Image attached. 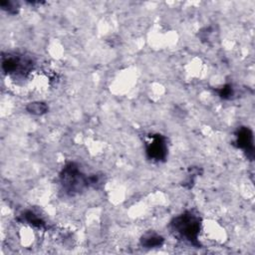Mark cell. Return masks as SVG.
<instances>
[{
	"instance_id": "4",
	"label": "cell",
	"mask_w": 255,
	"mask_h": 255,
	"mask_svg": "<svg viewBox=\"0 0 255 255\" xmlns=\"http://www.w3.org/2000/svg\"><path fill=\"white\" fill-rule=\"evenodd\" d=\"M146 155L149 159L155 161L164 160L167 154V145L165 137L161 134H153L146 142Z\"/></svg>"
},
{
	"instance_id": "6",
	"label": "cell",
	"mask_w": 255,
	"mask_h": 255,
	"mask_svg": "<svg viewBox=\"0 0 255 255\" xmlns=\"http://www.w3.org/2000/svg\"><path fill=\"white\" fill-rule=\"evenodd\" d=\"M162 243L163 238L155 232H147L140 239V244L145 248L159 247L162 245Z\"/></svg>"
},
{
	"instance_id": "2",
	"label": "cell",
	"mask_w": 255,
	"mask_h": 255,
	"mask_svg": "<svg viewBox=\"0 0 255 255\" xmlns=\"http://www.w3.org/2000/svg\"><path fill=\"white\" fill-rule=\"evenodd\" d=\"M172 230L182 239L198 246V235L200 232V218L196 214L187 211L172 219L170 222Z\"/></svg>"
},
{
	"instance_id": "5",
	"label": "cell",
	"mask_w": 255,
	"mask_h": 255,
	"mask_svg": "<svg viewBox=\"0 0 255 255\" xmlns=\"http://www.w3.org/2000/svg\"><path fill=\"white\" fill-rule=\"evenodd\" d=\"M236 143L239 148L244 149L249 158H253V133L246 127H241L236 132Z\"/></svg>"
},
{
	"instance_id": "3",
	"label": "cell",
	"mask_w": 255,
	"mask_h": 255,
	"mask_svg": "<svg viewBox=\"0 0 255 255\" xmlns=\"http://www.w3.org/2000/svg\"><path fill=\"white\" fill-rule=\"evenodd\" d=\"M33 68V61L27 56L20 54H7L2 58L3 71L11 76L25 77Z\"/></svg>"
},
{
	"instance_id": "1",
	"label": "cell",
	"mask_w": 255,
	"mask_h": 255,
	"mask_svg": "<svg viewBox=\"0 0 255 255\" xmlns=\"http://www.w3.org/2000/svg\"><path fill=\"white\" fill-rule=\"evenodd\" d=\"M60 180L64 190L68 194L74 195L83 191L89 185L98 184L99 177L96 174L86 176L77 163L69 162L63 167L60 173Z\"/></svg>"
},
{
	"instance_id": "10",
	"label": "cell",
	"mask_w": 255,
	"mask_h": 255,
	"mask_svg": "<svg viewBox=\"0 0 255 255\" xmlns=\"http://www.w3.org/2000/svg\"><path fill=\"white\" fill-rule=\"evenodd\" d=\"M217 93L221 98L227 100V99H230L233 96L234 91H233V88H232L231 85H224L219 90H217Z\"/></svg>"
},
{
	"instance_id": "7",
	"label": "cell",
	"mask_w": 255,
	"mask_h": 255,
	"mask_svg": "<svg viewBox=\"0 0 255 255\" xmlns=\"http://www.w3.org/2000/svg\"><path fill=\"white\" fill-rule=\"evenodd\" d=\"M26 110L28 113L35 115V116H41L48 112V106L43 102H33L29 103L26 107Z\"/></svg>"
},
{
	"instance_id": "9",
	"label": "cell",
	"mask_w": 255,
	"mask_h": 255,
	"mask_svg": "<svg viewBox=\"0 0 255 255\" xmlns=\"http://www.w3.org/2000/svg\"><path fill=\"white\" fill-rule=\"evenodd\" d=\"M0 6L3 10H5L8 13H11V14L17 13L18 8H19L18 3L15 2V1H1Z\"/></svg>"
},
{
	"instance_id": "8",
	"label": "cell",
	"mask_w": 255,
	"mask_h": 255,
	"mask_svg": "<svg viewBox=\"0 0 255 255\" xmlns=\"http://www.w3.org/2000/svg\"><path fill=\"white\" fill-rule=\"evenodd\" d=\"M22 220L30 225L36 226V227H42L45 223L44 221L38 216L36 215L34 212L32 211H26L23 215H22Z\"/></svg>"
}]
</instances>
